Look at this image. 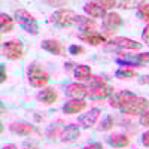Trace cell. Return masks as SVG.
Here are the masks:
<instances>
[{"label":"cell","instance_id":"1","mask_svg":"<svg viewBox=\"0 0 149 149\" xmlns=\"http://www.w3.org/2000/svg\"><path fill=\"white\" fill-rule=\"evenodd\" d=\"M27 78H29V82L31 86L34 88H42L45 86L48 82H49V73L42 67L40 63L37 61H33V63L29 64V69H27Z\"/></svg>","mask_w":149,"mask_h":149},{"label":"cell","instance_id":"2","mask_svg":"<svg viewBox=\"0 0 149 149\" xmlns=\"http://www.w3.org/2000/svg\"><path fill=\"white\" fill-rule=\"evenodd\" d=\"M15 19L19 22V27L24 31H27L30 34H37V31H39V26H37V22H36V18L29 10L17 9L15 10Z\"/></svg>","mask_w":149,"mask_h":149},{"label":"cell","instance_id":"3","mask_svg":"<svg viewBox=\"0 0 149 149\" xmlns=\"http://www.w3.org/2000/svg\"><path fill=\"white\" fill-rule=\"evenodd\" d=\"M74 17H76V14H74L73 10L60 9V10L54 12V14L51 15L49 22L54 24V26L58 27V29H66V27H70V26L74 24Z\"/></svg>","mask_w":149,"mask_h":149},{"label":"cell","instance_id":"4","mask_svg":"<svg viewBox=\"0 0 149 149\" xmlns=\"http://www.w3.org/2000/svg\"><path fill=\"white\" fill-rule=\"evenodd\" d=\"M142 48V43L136 42L133 39H128V37H113L110 39L109 46H106V51H113V52H121L122 49H133V51H139Z\"/></svg>","mask_w":149,"mask_h":149},{"label":"cell","instance_id":"5","mask_svg":"<svg viewBox=\"0 0 149 149\" xmlns=\"http://www.w3.org/2000/svg\"><path fill=\"white\" fill-rule=\"evenodd\" d=\"M2 52L8 60H19L24 55V46L19 39H10L3 43Z\"/></svg>","mask_w":149,"mask_h":149},{"label":"cell","instance_id":"6","mask_svg":"<svg viewBox=\"0 0 149 149\" xmlns=\"http://www.w3.org/2000/svg\"><path fill=\"white\" fill-rule=\"evenodd\" d=\"M122 26V18L116 12H109L106 15V18L103 19V30H104V37H112L113 39V34L119 30V27Z\"/></svg>","mask_w":149,"mask_h":149},{"label":"cell","instance_id":"7","mask_svg":"<svg viewBox=\"0 0 149 149\" xmlns=\"http://www.w3.org/2000/svg\"><path fill=\"white\" fill-rule=\"evenodd\" d=\"M137 97H139L137 94H134L131 91H121V93H116V94L109 97V104H110V107H113V109L122 110L124 107H127L133 100H136Z\"/></svg>","mask_w":149,"mask_h":149},{"label":"cell","instance_id":"8","mask_svg":"<svg viewBox=\"0 0 149 149\" xmlns=\"http://www.w3.org/2000/svg\"><path fill=\"white\" fill-rule=\"evenodd\" d=\"M149 109V100L145 97H137L136 100H133L127 107H124L121 110V113L125 115H142L145 110Z\"/></svg>","mask_w":149,"mask_h":149},{"label":"cell","instance_id":"9","mask_svg":"<svg viewBox=\"0 0 149 149\" xmlns=\"http://www.w3.org/2000/svg\"><path fill=\"white\" fill-rule=\"evenodd\" d=\"M100 109L98 107H93L90 109L86 113L81 115L78 118V124H79V127L82 128H91L93 125H95V122L98 121V116H100Z\"/></svg>","mask_w":149,"mask_h":149},{"label":"cell","instance_id":"10","mask_svg":"<svg viewBox=\"0 0 149 149\" xmlns=\"http://www.w3.org/2000/svg\"><path fill=\"white\" fill-rule=\"evenodd\" d=\"M113 86L112 85H103V86H95V88H90L88 90V95L90 100H103V98H109L110 95H113Z\"/></svg>","mask_w":149,"mask_h":149},{"label":"cell","instance_id":"11","mask_svg":"<svg viewBox=\"0 0 149 149\" xmlns=\"http://www.w3.org/2000/svg\"><path fill=\"white\" fill-rule=\"evenodd\" d=\"M88 86H85L84 84L81 82H70L67 86H66V95L72 97V98H84L88 95Z\"/></svg>","mask_w":149,"mask_h":149},{"label":"cell","instance_id":"12","mask_svg":"<svg viewBox=\"0 0 149 149\" xmlns=\"http://www.w3.org/2000/svg\"><path fill=\"white\" fill-rule=\"evenodd\" d=\"M84 12L86 15H90L93 19L94 18H103L104 19L106 15H107L106 9L102 6L100 2H86L84 5Z\"/></svg>","mask_w":149,"mask_h":149},{"label":"cell","instance_id":"13","mask_svg":"<svg viewBox=\"0 0 149 149\" xmlns=\"http://www.w3.org/2000/svg\"><path fill=\"white\" fill-rule=\"evenodd\" d=\"M40 46H42L43 51H46V52H49V54L61 55V57H64V55H66V49H64V46L61 45L58 40H55V39H45V40H42Z\"/></svg>","mask_w":149,"mask_h":149},{"label":"cell","instance_id":"14","mask_svg":"<svg viewBox=\"0 0 149 149\" xmlns=\"http://www.w3.org/2000/svg\"><path fill=\"white\" fill-rule=\"evenodd\" d=\"M74 24L78 26L81 33H94V30L97 29L95 19L88 18V17H84V15H76V17H74Z\"/></svg>","mask_w":149,"mask_h":149},{"label":"cell","instance_id":"15","mask_svg":"<svg viewBox=\"0 0 149 149\" xmlns=\"http://www.w3.org/2000/svg\"><path fill=\"white\" fill-rule=\"evenodd\" d=\"M85 107H86V102L84 98H72V100L64 103L63 112L66 115H74V113H81Z\"/></svg>","mask_w":149,"mask_h":149},{"label":"cell","instance_id":"16","mask_svg":"<svg viewBox=\"0 0 149 149\" xmlns=\"http://www.w3.org/2000/svg\"><path fill=\"white\" fill-rule=\"evenodd\" d=\"M57 98H58V93L54 86H46V88H43L37 93V100L43 104H46V106L55 103Z\"/></svg>","mask_w":149,"mask_h":149},{"label":"cell","instance_id":"17","mask_svg":"<svg viewBox=\"0 0 149 149\" xmlns=\"http://www.w3.org/2000/svg\"><path fill=\"white\" fill-rule=\"evenodd\" d=\"M78 39H81V40H84L86 43H90L93 46L102 45V43H104L107 40L106 37H104V34L97 33V31H94V33H79L78 34Z\"/></svg>","mask_w":149,"mask_h":149},{"label":"cell","instance_id":"18","mask_svg":"<svg viewBox=\"0 0 149 149\" xmlns=\"http://www.w3.org/2000/svg\"><path fill=\"white\" fill-rule=\"evenodd\" d=\"M79 134H81V130L78 125H74V124H69V125L64 127L63 130V134H61V142H64V143H70V142H74L78 137H79Z\"/></svg>","mask_w":149,"mask_h":149},{"label":"cell","instance_id":"19","mask_svg":"<svg viewBox=\"0 0 149 149\" xmlns=\"http://www.w3.org/2000/svg\"><path fill=\"white\" fill-rule=\"evenodd\" d=\"M73 74L76 78V82H85V81L88 82L93 76L90 66H86V64H76V67L73 70Z\"/></svg>","mask_w":149,"mask_h":149},{"label":"cell","instance_id":"20","mask_svg":"<svg viewBox=\"0 0 149 149\" xmlns=\"http://www.w3.org/2000/svg\"><path fill=\"white\" fill-rule=\"evenodd\" d=\"M107 145L112 146V148H125L130 145V139L127 137L125 134H112V136H107L106 139Z\"/></svg>","mask_w":149,"mask_h":149},{"label":"cell","instance_id":"21","mask_svg":"<svg viewBox=\"0 0 149 149\" xmlns=\"http://www.w3.org/2000/svg\"><path fill=\"white\" fill-rule=\"evenodd\" d=\"M9 130L18 136H30L33 133V125H30L29 122H12Z\"/></svg>","mask_w":149,"mask_h":149},{"label":"cell","instance_id":"22","mask_svg":"<svg viewBox=\"0 0 149 149\" xmlns=\"http://www.w3.org/2000/svg\"><path fill=\"white\" fill-rule=\"evenodd\" d=\"M124 58H127L136 64V67H145V64L149 63V52H140V54H122Z\"/></svg>","mask_w":149,"mask_h":149},{"label":"cell","instance_id":"23","mask_svg":"<svg viewBox=\"0 0 149 149\" xmlns=\"http://www.w3.org/2000/svg\"><path fill=\"white\" fill-rule=\"evenodd\" d=\"M66 125H63L61 122H55V124H51L46 130V136L49 139H61V134H63V130H64Z\"/></svg>","mask_w":149,"mask_h":149},{"label":"cell","instance_id":"24","mask_svg":"<svg viewBox=\"0 0 149 149\" xmlns=\"http://www.w3.org/2000/svg\"><path fill=\"white\" fill-rule=\"evenodd\" d=\"M0 29H2V33H9L14 30V18H10L8 14L2 12L0 14Z\"/></svg>","mask_w":149,"mask_h":149},{"label":"cell","instance_id":"25","mask_svg":"<svg viewBox=\"0 0 149 149\" xmlns=\"http://www.w3.org/2000/svg\"><path fill=\"white\" fill-rule=\"evenodd\" d=\"M115 76L118 79H131V78L136 76V70L131 69V67H119L115 72Z\"/></svg>","mask_w":149,"mask_h":149},{"label":"cell","instance_id":"26","mask_svg":"<svg viewBox=\"0 0 149 149\" xmlns=\"http://www.w3.org/2000/svg\"><path fill=\"white\" fill-rule=\"evenodd\" d=\"M137 17L143 21H148V24H149V3L142 2L137 5Z\"/></svg>","mask_w":149,"mask_h":149},{"label":"cell","instance_id":"27","mask_svg":"<svg viewBox=\"0 0 149 149\" xmlns=\"http://www.w3.org/2000/svg\"><path fill=\"white\" fill-rule=\"evenodd\" d=\"M113 125H115V119H113V116L106 115V116L103 118V121L100 122V125H98V130H100V131H107V130H110Z\"/></svg>","mask_w":149,"mask_h":149},{"label":"cell","instance_id":"28","mask_svg":"<svg viewBox=\"0 0 149 149\" xmlns=\"http://www.w3.org/2000/svg\"><path fill=\"white\" fill-rule=\"evenodd\" d=\"M90 84V88H95V86H103V85H107V79L103 78V76H91V79L88 81Z\"/></svg>","mask_w":149,"mask_h":149},{"label":"cell","instance_id":"29","mask_svg":"<svg viewBox=\"0 0 149 149\" xmlns=\"http://www.w3.org/2000/svg\"><path fill=\"white\" fill-rule=\"evenodd\" d=\"M67 54H70V55H82V54H85V48L81 46V45H70L67 48Z\"/></svg>","mask_w":149,"mask_h":149},{"label":"cell","instance_id":"30","mask_svg":"<svg viewBox=\"0 0 149 149\" xmlns=\"http://www.w3.org/2000/svg\"><path fill=\"white\" fill-rule=\"evenodd\" d=\"M139 124H140L142 127H149V109L145 110L143 113L140 115V118H139Z\"/></svg>","mask_w":149,"mask_h":149},{"label":"cell","instance_id":"31","mask_svg":"<svg viewBox=\"0 0 149 149\" xmlns=\"http://www.w3.org/2000/svg\"><path fill=\"white\" fill-rule=\"evenodd\" d=\"M137 5L139 3H136V2H116V8H119V9H130Z\"/></svg>","mask_w":149,"mask_h":149},{"label":"cell","instance_id":"32","mask_svg":"<svg viewBox=\"0 0 149 149\" xmlns=\"http://www.w3.org/2000/svg\"><path fill=\"white\" fill-rule=\"evenodd\" d=\"M100 3L104 9H110V8H116V2L113 0H100Z\"/></svg>","mask_w":149,"mask_h":149},{"label":"cell","instance_id":"33","mask_svg":"<svg viewBox=\"0 0 149 149\" xmlns=\"http://www.w3.org/2000/svg\"><path fill=\"white\" fill-rule=\"evenodd\" d=\"M142 39H143V42L149 46V24H146V27H145L143 31H142Z\"/></svg>","mask_w":149,"mask_h":149},{"label":"cell","instance_id":"34","mask_svg":"<svg viewBox=\"0 0 149 149\" xmlns=\"http://www.w3.org/2000/svg\"><path fill=\"white\" fill-rule=\"evenodd\" d=\"M84 149H103V145L100 142H94V143H90V145H85Z\"/></svg>","mask_w":149,"mask_h":149},{"label":"cell","instance_id":"35","mask_svg":"<svg viewBox=\"0 0 149 149\" xmlns=\"http://www.w3.org/2000/svg\"><path fill=\"white\" fill-rule=\"evenodd\" d=\"M142 143H143L146 148H149V130L142 134Z\"/></svg>","mask_w":149,"mask_h":149},{"label":"cell","instance_id":"36","mask_svg":"<svg viewBox=\"0 0 149 149\" xmlns=\"http://www.w3.org/2000/svg\"><path fill=\"white\" fill-rule=\"evenodd\" d=\"M137 82L140 85H149V74H143V76H139Z\"/></svg>","mask_w":149,"mask_h":149},{"label":"cell","instance_id":"37","mask_svg":"<svg viewBox=\"0 0 149 149\" xmlns=\"http://www.w3.org/2000/svg\"><path fill=\"white\" fill-rule=\"evenodd\" d=\"M0 70H2V78H0V82L3 84V82L6 81V78H8V76H6V67H5V64L0 66Z\"/></svg>","mask_w":149,"mask_h":149},{"label":"cell","instance_id":"38","mask_svg":"<svg viewBox=\"0 0 149 149\" xmlns=\"http://www.w3.org/2000/svg\"><path fill=\"white\" fill-rule=\"evenodd\" d=\"M45 3H46V5H49V6H57V5H61V6H66V5H67L66 2H49V0H46Z\"/></svg>","mask_w":149,"mask_h":149},{"label":"cell","instance_id":"39","mask_svg":"<svg viewBox=\"0 0 149 149\" xmlns=\"http://www.w3.org/2000/svg\"><path fill=\"white\" fill-rule=\"evenodd\" d=\"M74 67H76V64H73V63H72V61H67V63L64 64V69H66L67 72H70L72 69L74 70Z\"/></svg>","mask_w":149,"mask_h":149},{"label":"cell","instance_id":"40","mask_svg":"<svg viewBox=\"0 0 149 149\" xmlns=\"http://www.w3.org/2000/svg\"><path fill=\"white\" fill-rule=\"evenodd\" d=\"M2 149H18V146H17V145H12V143H9V145H5Z\"/></svg>","mask_w":149,"mask_h":149}]
</instances>
